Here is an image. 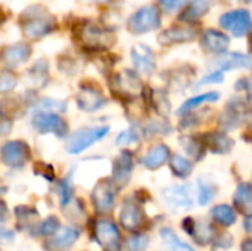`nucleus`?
<instances>
[{
	"mask_svg": "<svg viewBox=\"0 0 252 251\" xmlns=\"http://www.w3.org/2000/svg\"><path fill=\"white\" fill-rule=\"evenodd\" d=\"M164 200L167 201L168 206L174 209H183L188 210L193 204V194H192V186L190 185H176L164 189L162 192Z\"/></svg>",
	"mask_w": 252,
	"mask_h": 251,
	"instance_id": "obj_10",
	"label": "nucleus"
},
{
	"mask_svg": "<svg viewBox=\"0 0 252 251\" xmlns=\"http://www.w3.org/2000/svg\"><path fill=\"white\" fill-rule=\"evenodd\" d=\"M220 99V93L217 92H208V93H202V95H198V96H193L188 101H185V104H182L180 109L177 111V114H188L190 111H193L195 108H198L201 104H205V102H216Z\"/></svg>",
	"mask_w": 252,
	"mask_h": 251,
	"instance_id": "obj_21",
	"label": "nucleus"
},
{
	"mask_svg": "<svg viewBox=\"0 0 252 251\" xmlns=\"http://www.w3.org/2000/svg\"><path fill=\"white\" fill-rule=\"evenodd\" d=\"M21 21L22 34L31 40L43 38L56 28L55 18L41 6H31L30 9H27L21 16Z\"/></svg>",
	"mask_w": 252,
	"mask_h": 251,
	"instance_id": "obj_1",
	"label": "nucleus"
},
{
	"mask_svg": "<svg viewBox=\"0 0 252 251\" xmlns=\"http://www.w3.org/2000/svg\"><path fill=\"white\" fill-rule=\"evenodd\" d=\"M143 219H145L143 217V212L134 203L127 201L123 206V210H121V215H120V220H121V225L127 231H131V232L139 231L142 228V225H143Z\"/></svg>",
	"mask_w": 252,
	"mask_h": 251,
	"instance_id": "obj_16",
	"label": "nucleus"
},
{
	"mask_svg": "<svg viewBox=\"0 0 252 251\" xmlns=\"http://www.w3.org/2000/svg\"><path fill=\"white\" fill-rule=\"evenodd\" d=\"M10 129H12V121H10V118H7V117H4V115L0 114V136L9 135Z\"/></svg>",
	"mask_w": 252,
	"mask_h": 251,
	"instance_id": "obj_35",
	"label": "nucleus"
},
{
	"mask_svg": "<svg viewBox=\"0 0 252 251\" xmlns=\"http://www.w3.org/2000/svg\"><path fill=\"white\" fill-rule=\"evenodd\" d=\"M16 86V77L10 72H0V93H6Z\"/></svg>",
	"mask_w": 252,
	"mask_h": 251,
	"instance_id": "obj_29",
	"label": "nucleus"
},
{
	"mask_svg": "<svg viewBox=\"0 0 252 251\" xmlns=\"http://www.w3.org/2000/svg\"><path fill=\"white\" fill-rule=\"evenodd\" d=\"M161 238H162L164 247L168 251H195L190 246L180 241V238L174 234V231L168 228L161 229Z\"/></svg>",
	"mask_w": 252,
	"mask_h": 251,
	"instance_id": "obj_22",
	"label": "nucleus"
},
{
	"mask_svg": "<svg viewBox=\"0 0 252 251\" xmlns=\"http://www.w3.org/2000/svg\"><path fill=\"white\" fill-rule=\"evenodd\" d=\"M223 80H224V72L220 71V70H216V71L207 74L199 81V86H204V84H219V83H223Z\"/></svg>",
	"mask_w": 252,
	"mask_h": 251,
	"instance_id": "obj_32",
	"label": "nucleus"
},
{
	"mask_svg": "<svg viewBox=\"0 0 252 251\" xmlns=\"http://www.w3.org/2000/svg\"><path fill=\"white\" fill-rule=\"evenodd\" d=\"M30 146L22 141H12L6 142L0 148V157L4 166L12 169H19L27 164L30 160Z\"/></svg>",
	"mask_w": 252,
	"mask_h": 251,
	"instance_id": "obj_7",
	"label": "nucleus"
},
{
	"mask_svg": "<svg viewBox=\"0 0 252 251\" xmlns=\"http://www.w3.org/2000/svg\"><path fill=\"white\" fill-rule=\"evenodd\" d=\"M235 206L245 216H252V189L248 185H241L235 194Z\"/></svg>",
	"mask_w": 252,
	"mask_h": 251,
	"instance_id": "obj_20",
	"label": "nucleus"
},
{
	"mask_svg": "<svg viewBox=\"0 0 252 251\" xmlns=\"http://www.w3.org/2000/svg\"><path fill=\"white\" fill-rule=\"evenodd\" d=\"M241 250H242V251H252V240H248V241H245V243L242 244Z\"/></svg>",
	"mask_w": 252,
	"mask_h": 251,
	"instance_id": "obj_36",
	"label": "nucleus"
},
{
	"mask_svg": "<svg viewBox=\"0 0 252 251\" xmlns=\"http://www.w3.org/2000/svg\"><path fill=\"white\" fill-rule=\"evenodd\" d=\"M148 243H149L148 237H145V235H137V237L128 240V247H131L133 250H142V249H145V247L148 246Z\"/></svg>",
	"mask_w": 252,
	"mask_h": 251,
	"instance_id": "obj_34",
	"label": "nucleus"
},
{
	"mask_svg": "<svg viewBox=\"0 0 252 251\" xmlns=\"http://www.w3.org/2000/svg\"><path fill=\"white\" fill-rule=\"evenodd\" d=\"M30 55H31V47L27 43H15L12 46L4 47V50L0 55V61L7 68H15L27 62Z\"/></svg>",
	"mask_w": 252,
	"mask_h": 251,
	"instance_id": "obj_12",
	"label": "nucleus"
},
{
	"mask_svg": "<svg viewBox=\"0 0 252 251\" xmlns=\"http://www.w3.org/2000/svg\"><path fill=\"white\" fill-rule=\"evenodd\" d=\"M214 65L217 70H220L223 72L229 71V70H235V68L250 70V68H252V59L248 55H244V53L224 52V53H220V58L216 59Z\"/></svg>",
	"mask_w": 252,
	"mask_h": 251,
	"instance_id": "obj_13",
	"label": "nucleus"
},
{
	"mask_svg": "<svg viewBox=\"0 0 252 251\" xmlns=\"http://www.w3.org/2000/svg\"><path fill=\"white\" fill-rule=\"evenodd\" d=\"M248 1H252V0H248Z\"/></svg>",
	"mask_w": 252,
	"mask_h": 251,
	"instance_id": "obj_39",
	"label": "nucleus"
},
{
	"mask_svg": "<svg viewBox=\"0 0 252 251\" xmlns=\"http://www.w3.org/2000/svg\"><path fill=\"white\" fill-rule=\"evenodd\" d=\"M220 27L233 37H245L252 28V16L247 9H233L220 16Z\"/></svg>",
	"mask_w": 252,
	"mask_h": 251,
	"instance_id": "obj_6",
	"label": "nucleus"
},
{
	"mask_svg": "<svg viewBox=\"0 0 252 251\" xmlns=\"http://www.w3.org/2000/svg\"><path fill=\"white\" fill-rule=\"evenodd\" d=\"M161 12L155 4H146L137 9L127 22V28L133 34H145L159 28Z\"/></svg>",
	"mask_w": 252,
	"mask_h": 251,
	"instance_id": "obj_3",
	"label": "nucleus"
},
{
	"mask_svg": "<svg viewBox=\"0 0 252 251\" xmlns=\"http://www.w3.org/2000/svg\"><path fill=\"white\" fill-rule=\"evenodd\" d=\"M80 232L74 228H62L58 229L46 243V249L49 251H63L69 249L78 238Z\"/></svg>",
	"mask_w": 252,
	"mask_h": 251,
	"instance_id": "obj_14",
	"label": "nucleus"
},
{
	"mask_svg": "<svg viewBox=\"0 0 252 251\" xmlns=\"http://www.w3.org/2000/svg\"><path fill=\"white\" fill-rule=\"evenodd\" d=\"M133 170V157L130 152L124 151L114 163V179L118 185H126L130 179Z\"/></svg>",
	"mask_w": 252,
	"mask_h": 251,
	"instance_id": "obj_19",
	"label": "nucleus"
},
{
	"mask_svg": "<svg viewBox=\"0 0 252 251\" xmlns=\"http://www.w3.org/2000/svg\"><path fill=\"white\" fill-rule=\"evenodd\" d=\"M32 127L41 135H55L58 138H65L68 135L66 121L53 111H35L32 115Z\"/></svg>",
	"mask_w": 252,
	"mask_h": 251,
	"instance_id": "obj_5",
	"label": "nucleus"
},
{
	"mask_svg": "<svg viewBox=\"0 0 252 251\" xmlns=\"http://www.w3.org/2000/svg\"><path fill=\"white\" fill-rule=\"evenodd\" d=\"M211 213H213V217L217 222H220L221 225H224V226H230L236 220V213L233 212L232 207H229L226 204H221V206L214 207Z\"/></svg>",
	"mask_w": 252,
	"mask_h": 251,
	"instance_id": "obj_25",
	"label": "nucleus"
},
{
	"mask_svg": "<svg viewBox=\"0 0 252 251\" xmlns=\"http://www.w3.org/2000/svg\"><path fill=\"white\" fill-rule=\"evenodd\" d=\"M186 1L188 0H158V4L159 7L167 12V13H173L176 10H180L182 7L186 6Z\"/></svg>",
	"mask_w": 252,
	"mask_h": 251,
	"instance_id": "obj_28",
	"label": "nucleus"
},
{
	"mask_svg": "<svg viewBox=\"0 0 252 251\" xmlns=\"http://www.w3.org/2000/svg\"><path fill=\"white\" fill-rule=\"evenodd\" d=\"M168 158H170V148L164 143H158L145 154V157L142 158V164L146 169L154 170V169H159Z\"/></svg>",
	"mask_w": 252,
	"mask_h": 251,
	"instance_id": "obj_18",
	"label": "nucleus"
},
{
	"mask_svg": "<svg viewBox=\"0 0 252 251\" xmlns=\"http://www.w3.org/2000/svg\"><path fill=\"white\" fill-rule=\"evenodd\" d=\"M202 44L208 52L224 53V52H227V47L230 44V38L224 33H220L217 30L210 28L205 31V34L202 37Z\"/></svg>",
	"mask_w": 252,
	"mask_h": 251,
	"instance_id": "obj_17",
	"label": "nucleus"
},
{
	"mask_svg": "<svg viewBox=\"0 0 252 251\" xmlns=\"http://www.w3.org/2000/svg\"><path fill=\"white\" fill-rule=\"evenodd\" d=\"M131 59L134 68L142 74H152L155 70V55L151 47L145 44H137L131 50Z\"/></svg>",
	"mask_w": 252,
	"mask_h": 251,
	"instance_id": "obj_15",
	"label": "nucleus"
},
{
	"mask_svg": "<svg viewBox=\"0 0 252 251\" xmlns=\"http://www.w3.org/2000/svg\"><path fill=\"white\" fill-rule=\"evenodd\" d=\"M214 195H216V186L211 185V183H202L199 180V192H198V200H199V204L201 206H207L210 204L213 200H214Z\"/></svg>",
	"mask_w": 252,
	"mask_h": 251,
	"instance_id": "obj_27",
	"label": "nucleus"
},
{
	"mask_svg": "<svg viewBox=\"0 0 252 251\" xmlns=\"http://www.w3.org/2000/svg\"><path fill=\"white\" fill-rule=\"evenodd\" d=\"M170 169H171V172H173L177 178H188V176L192 173L193 166H192V163H190L188 158H185V157L176 154V155H173L171 160H170Z\"/></svg>",
	"mask_w": 252,
	"mask_h": 251,
	"instance_id": "obj_23",
	"label": "nucleus"
},
{
	"mask_svg": "<svg viewBox=\"0 0 252 251\" xmlns=\"http://www.w3.org/2000/svg\"><path fill=\"white\" fill-rule=\"evenodd\" d=\"M236 1H238V0H236Z\"/></svg>",
	"mask_w": 252,
	"mask_h": 251,
	"instance_id": "obj_40",
	"label": "nucleus"
},
{
	"mask_svg": "<svg viewBox=\"0 0 252 251\" xmlns=\"http://www.w3.org/2000/svg\"><path fill=\"white\" fill-rule=\"evenodd\" d=\"M77 37L81 43V46L90 49V50H102L108 49L112 44V34L102 28L97 24L89 22L78 28Z\"/></svg>",
	"mask_w": 252,
	"mask_h": 251,
	"instance_id": "obj_4",
	"label": "nucleus"
},
{
	"mask_svg": "<svg viewBox=\"0 0 252 251\" xmlns=\"http://www.w3.org/2000/svg\"><path fill=\"white\" fill-rule=\"evenodd\" d=\"M245 229H247V232L252 234V216H250V219L245 222Z\"/></svg>",
	"mask_w": 252,
	"mask_h": 251,
	"instance_id": "obj_37",
	"label": "nucleus"
},
{
	"mask_svg": "<svg viewBox=\"0 0 252 251\" xmlns=\"http://www.w3.org/2000/svg\"><path fill=\"white\" fill-rule=\"evenodd\" d=\"M93 206L99 213L111 212L115 204V188L111 182L102 180L96 185L92 194Z\"/></svg>",
	"mask_w": 252,
	"mask_h": 251,
	"instance_id": "obj_11",
	"label": "nucleus"
},
{
	"mask_svg": "<svg viewBox=\"0 0 252 251\" xmlns=\"http://www.w3.org/2000/svg\"><path fill=\"white\" fill-rule=\"evenodd\" d=\"M77 102H78V107L81 111L93 112V111L102 109L106 105V98L103 96V93L96 86L84 84L80 89V93L77 96Z\"/></svg>",
	"mask_w": 252,
	"mask_h": 251,
	"instance_id": "obj_9",
	"label": "nucleus"
},
{
	"mask_svg": "<svg viewBox=\"0 0 252 251\" xmlns=\"http://www.w3.org/2000/svg\"><path fill=\"white\" fill-rule=\"evenodd\" d=\"M96 241L106 251H117L120 249L118 228L109 220H97L94 225Z\"/></svg>",
	"mask_w": 252,
	"mask_h": 251,
	"instance_id": "obj_8",
	"label": "nucleus"
},
{
	"mask_svg": "<svg viewBox=\"0 0 252 251\" xmlns=\"http://www.w3.org/2000/svg\"><path fill=\"white\" fill-rule=\"evenodd\" d=\"M214 228L210 225V223H205V222H201V223H195V229H193V237L196 238L198 243L201 244H205V243H210L213 238H214Z\"/></svg>",
	"mask_w": 252,
	"mask_h": 251,
	"instance_id": "obj_26",
	"label": "nucleus"
},
{
	"mask_svg": "<svg viewBox=\"0 0 252 251\" xmlns=\"http://www.w3.org/2000/svg\"><path fill=\"white\" fill-rule=\"evenodd\" d=\"M58 194H59V197H61V203H62V204H66V203L71 200V186H69L68 180H62V182L59 183Z\"/></svg>",
	"mask_w": 252,
	"mask_h": 251,
	"instance_id": "obj_33",
	"label": "nucleus"
},
{
	"mask_svg": "<svg viewBox=\"0 0 252 251\" xmlns=\"http://www.w3.org/2000/svg\"><path fill=\"white\" fill-rule=\"evenodd\" d=\"M139 139L137 132H134L133 129L128 130H123L118 136H117V145H131Z\"/></svg>",
	"mask_w": 252,
	"mask_h": 251,
	"instance_id": "obj_30",
	"label": "nucleus"
},
{
	"mask_svg": "<svg viewBox=\"0 0 252 251\" xmlns=\"http://www.w3.org/2000/svg\"><path fill=\"white\" fill-rule=\"evenodd\" d=\"M210 6H211L210 0H193V3L188 6L186 12H183L182 19H186V21L198 19V18H201L202 15H205L208 12Z\"/></svg>",
	"mask_w": 252,
	"mask_h": 251,
	"instance_id": "obj_24",
	"label": "nucleus"
},
{
	"mask_svg": "<svg viewBox=\"0 0 252 251\" xmlns=\"http://www.w3.org/2000/svg\"><path fill=\"white\" fill-rule=\"evenodd\" d=\"M0 24H1V18H0Z\"/></svg>",
	"mask_w": 252,
	"mask_h": 251,
	"instance_id": "obj_38",
	"label": "nucleus"
},
{
	"mask_svg": "<svg viewBox=\"0 0 252 251\" xmlns=\"http://www.w3.org/2000/svg\"><path fill=\"white\" fill-rule=\"evenodd\" d=\"M109 133L108 126H92V127H83L68 136L66 142V151L69 154H80L94 145L96 142L102 141Z\"/></svg>",
	"mask_w": 252,
	"mask_h": 251,
	"instance_id": "obj_2",
	"label": "nucleus"
},
{
	"mask_svg": "<svg viewBox=\"0 0 252 251\" xmlns=\"http://www.w3.org/2000/svg\"><path fill=\"white\" fill-rule=\"evenodd\" d=\"M58 229H59V222H58L56 217H49V219H46V220L41 223V226H40V232H41L43 235H53Z\"/></svg>",
	"mask_w": 252,
	"mask_h": 251,
	"instance_id": "obj_31",
	"label": "nucleus"
}]
</instances>
